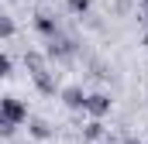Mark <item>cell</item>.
<instances>
[{
    "mask_svg": "<svg viewBox=\"0 0 148 144\" xmlns=\"http://www.w3.org/2000/svg\"><path fill=\"white\" fill-rule=\"evenodd\" d=\"M76 52H79V41H76L73 35H59L48 38V52H45V58H52V62H69V58H76Z\"/></svg>",
    "mask_w": 148,
    "mask_h": 144,
    "instance_id": "6da1fadb",
    "label": "cell"
},
{
    "mask_svg": "<svg viewBox=\"0 0 148 144\" xmlns=\"http://www.w3.org/2000/svg\"><path fill=\"white\" fill-rule=\"evenodd\" d=\"M0 120H7L14 127L28 124V103L17 100V96H0Z\"/></svg>",
    "mask_w": 148,
    "mask_h": 144,
    "instance_id": "7a4b0ae2",
    "label": "cell"
},
{
    "mask_svg": "<svg viewBox=\"0 0 148 144\" xmlns=\"http://www.w3.org/2000/svg\"><path fill=\"white\" fill-rule=\"evenodd\" d=\"M110 107H114V100H110V93H86V113L93 117V120H103L107 113H110Z\"/></svg>",
    "mask_w": 148,
    "mask_h": 144,
    "instance_id": "3957f363",
    "label": "cell"
},
{
    "mask_svg": "<svg viewBox=\"0 0 148 144\" xmlns=\"http://www.w3.org/2000/svg\"><path fill=\"white\" fill-rule=\"evenodd\" d=\"M59 100H62L66 110H86V89L76 86V82H69V86L59 89Z\"/></svg>",
    "mask_w": 148,
    "mask_h": 144,
    "instance_id": "277c9868",
    "label": "cell"
},
{
    "mask_svg": "<svg viewBox=\"0 0 148 144\" xmlns=\"http://www.w3.org/2000/svg\"><path fill=\"white\" fill-rule=\"evenodd\" d=\"M28 134L35 137V141H52V124L48 120H41V117H28Z\"/></svg>",
    "mask_w": 148,
    "mask_h": 144,
    "instance_id": "5b68a950",
    "label": "cell"
},
{
    "mask_svg": "<svg viewBox=\"0 0 148 144\" xmlns=\"http://www.w3.org/2000/svg\"><path fill=\"white\" fill-rule=\"evenodd\" d=\"M107 137V127H103V120H90L86 127H83V144H100Z\"/></svg>",
    "mask_w": 148,
    "mask_h": 144,
    "instance_id": "8992f818",
    "label": "cell"
},
{
    "mask_svg": "<svg viewBox=\"0 0 148 144\" xmlns=\"http://www.w3.org/2000/svg\"><path fill=\"white\" fill-rule=\"evenodd\" d=\"M35 31H38V35H45V38H55L62 28H59V21H55L52 14H38V17H35Z\"/></svg>",
    "mask_w": 148,
    "mask_h": 144,
    "instance_id": "52a82bcc",
    "label": "cell"
},
{
    "mask_svg": "<svg viewBox=\"0 0 148 144\" xmlns=\"http://www.w3.org/2000/svg\"><path fill=\"white\" fill-rule=\"evenodd\" d=\"M31 82H35L38 93H45V96H55V75H52V69L48 72H38V75H31Z\"/></svg>",
    "mask_w": 148,
    "mask_h": 144,
    "instance_id": "ba28073f",
    "label": "cell"
},
{
    "mask_svg": "<svg viewBox=\"0 0 148 144\" xmlns=\"http://www.w3.org/2000/svg\"><path fill=\"white\" fill-rule=\"evenodd\" d=\"M24 65H28L31 75H38V72H48V58L41 52H24Z\"/></svg>",
    "mask_w": 148,
    "mask_h": 144,
    "instance_id": "9c48e42d",
    "label": "cell"
},
{
    "mask_svg": "<svg viewBox=\"0 0 148 144\" xmlns=\"http://www.w3.org/2000/svg\"><path fill=\"white\" fill-rule=\"evenodd\" d=\"M14 35H17V24H14V17L0 10V38H14Z\"/></svg>",
    "mask_w": 148,
    "mask_h": 144,
    "instance_id": "30bf717a",
    "label": "cell"
},
{
    "mask_svg": "<svg viewBox=\"0 0 148 144\" xmlns=\"http://www.w3.org/2000/svg\"><path fill=\"white\" fill-rule=\"evenodd\" d=\"M66 7H69L73 14H79V17H83V14H90V7H93V0H66Z\"/></svg>",
    "mask_w": 148,
    "mask_h": 144,
    "instance_id": "8fae6325",
    "label": "cell"
},
{
    "mask_svg": "<svg viewBox=\"0 0 148 144\" xmlns=\"http://www.w3.org/2000/svg\"><path fill=\"white\" fill-rule=\"evenodd\" d=\"M10 72H14V62H10V55H3V52H0V79H7Z\"/></svg>",
    "mask_w": 148,
    "mask_h": 144,
    "instance_id": "7c38bea8",
    "label": "cell"
},
{
    "mask_svg": "<svg viewBox=\"0 0 148 144\" xmlns=\"http://www.w3.org/2000/svg\"><path fill=\"white\" fill-rule=\"evenodd\" d=\"M14 134H17V127L7 124V120H0V137H14Z\"/></svg>",
    "mask_w": 148,
    "mask_h": 144,
    "instance_id": "4fadbf2b",
    "label": "cell"
},
{
    "mask_svg": "<svg viewBox=\"0 0 148 144\" xmlns=\"http://www.w3.org/2000/svg\"><path fill=\"white\" fill-rule=\"evenodd\" d=\"M141 21L148 24V0H141Z\"/></svg>",
    "mask_w": 148,
    "mask_h": 144,
    "instance_id": "5bb4252c",
    "label": "cell"
},
{
    "mask_svg": "<svg viewBox=\"0 0 148 144\" xmlns=\"http://www.w3.org/2000/svg\"><path fill=\"white\" fill-rule=\"evenodd\" d=\"M121 144H145V141H138V137H127V141H121Z\"/></svg>",
    "mask_w": 148,
    "mask_h": 144,
    "instance_id": "9a60e30c",
    "label": "cell"
},
{
    "mask_svg": "<svg viewBox=\"0 0 148 144\" xmlns=\"http://www.w3.org/2000/svg\"><path fill=\"white\" fill-rule=\"evenodd\" d=\"M141 45H145V48H148V31H145V38H141Z\"/></svg>",
    "mask_w": 148,
    "mask_h": 144,
    "instance_id": "2e32d148",
    "label": "cell"
}]
</instances>
